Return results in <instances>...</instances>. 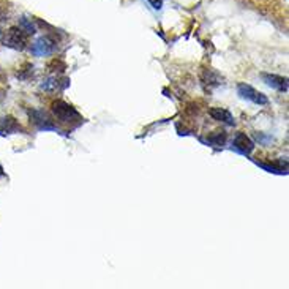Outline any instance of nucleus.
<instances>
[{
  "label": "nucleus",
  "instance_id": "7ed1b4c3",
  "mask_svg": "<svg viewBox=\"0 0 289 289\" xmlns=\"http://www.w3.org/2000/svg\"><path fill=\"white\" fill-rule=\"evenodd\" d=\"M57 49V43L54 38H51L49 35H43L37 38L32 46H30V53L35 57H46L51 56Z\"/></svg>",
  "mask_w": 289,
  "mask_h": 289
},
{
  "label": "nucleus",
  "instance_id": "0eeeda50",
  "mask_svg": "<svg viewBox=\"0 0 289 289\" xmlns=\"http://www.w3.org/2000/svg\"><path fill=\"white\" fill-rule=\"evenodd\" d=\"M68 84H70L68 79H60L59 76H49L41 82L40 87L41 90H46V92H57V90H64Z\"/></svg>",
  "mask_w": 289,
  "mask_h": 289
},
{
  "label": "nucleus",
  "instance_id": "2eb2a0df",
  "mask_svg": "<svg viewBox=\"0 0 289 289\" xmlns=\"http://www.w3.org/2000/svg\"><path fill=\"white\" fill-rule=\"evenodd\" d=\"M2 35H4V32H2V29H0V38H2Z\"/></svg>",
  "mask_w": 289,
  "mask_h": 289
},
{
  "label": "nucleus",
  "instance_id": "9b49d317",
  "mask_svg": "<svg viewBox=\"0 0 289 289\" xmlns=\"http://www.w3.org/2000/svg\"><path fill=\"white\" fill-rule=\"evenodd\" d=\"M204 142H207L209 146L223 147L224 142H226V133L224 131H215L213 135H210L207 139H204Z\"/></svg>",
  "mask_w": 289,
  "mask_h": 289
},
{
  "label": "nucleus",
  "instance_id": "6e6552de",
  "mask_svg": "<svg viewBox=\"0 0 289 289\" xmlns=\"http://www.w3.org/2000/svg\"><path fill=\"white\" fill-rule=\"evenodd\" d=\"M209 116L213 120L221 122V123H224V125H229V127H232L234 123H235L234 116L231 114L228 109H224V108H210L209 109Z\"/></svg>",
  "mask_w": 289,
  "mask_h": 289
},
{
  "label": "nucleus",
  "instance_id": "423d86ee",
  "mask_svg": "<svg viewBox=\"0 0 289 289\" xmlns=\"http://www.w3.org/2000/svg\"><path fill=\"white\" fill-rule=\"evenodd\" d=\"M232 146L235 150H239L240 153L243 155H250L253 150H254V142L245 135V133L239 131L237 135L234 136V141H232Z\"/></svg>",
  "mask_w": 289,
  "mask_h": 289
},
{
  "label": "nucleus",
  "instance_id": "20e7f679",
  "mask_svg": "<svg viewBox=\"0 0 289 289\" xmlns=\"http://www.w3.org/2000/svg\"><path fill=\"white\" fill-rule=\"evenodd\" d=\"M237 94L240 95V98L248 100V101L254 103V105H259V106H264V105L269 103V98H267L262 92L256 90L254 87H251L248 84H239V86H237Z\"/></svg>",
  "mask_w": 289,
  "mask_h": 289
},
{
  "label": "nucleus",
  "instance_id": "9d476101",
  "mask_svg": "<svg viewBox=\"0 0 289 289\" xmlns=\"http://www.w3.org/2000/svg\"><path fill=\"white\" fill-rule=\"evenodd\" d=\"M201 81H202L204 86H207L209 89H212V87L220 86L223 78L218 73H216V71H213V70H204L202 75H201Z\"/></svg>",
  "mask_w": 289,
  "mask_h": 289
},
{
  "label": "nucleus",
  "instance_id": "ddd939ff",
  "mask_svg": "<svg viewBox=\"0 0 289 289\" xmlns=\"http://www.w3.org/2000/svg\"><path fill=\"white\" fill-rule=\"evenodd\" d=\"M65 68H67L65 62H62L60 59H54V60L49 64V70H51V71H59V73H64Z\"/></svg>",
  "mask_w": 289,
  "mask_h": 289
},
{
  "label": "nucleus",
  "instance_id": "f03ea898",
  "mask_svg": "<svg viewBox=\"0 0 289 289\" xmlns=\"http://www.w3.org/2000/svg\"><path fill=\"white\" fill-rule=\"evenodd\" d=\"M2 43L7 48H12L16 51H23L29 45V34L23 30L19 26L10 27L7 32L2 35Z\"/></svg>",
  "mask_w": 289,
  "mask_h": 289
},
{
  "label": "nucleus",
  "instance_id": "1a4fd4ad",
  "mask_svg": "<svg viewBox=\"0 0 289 289\" xmlns=\"http://www.w3.org/2000/svg\"><path fill=\"white\" fill-rule=\"evenodd\" d=\"M262 79L265 81L267 86H270L280 92H287V79L283 76H276V75H262Z\"/></svg>",
  "mask_w": 289,
  "mask_h": 289
},
{
  "label": "nucleus",
  "instance_id": "f8f14e48",
  "mask_svg": "<svg viewBox=\"0 0 289 289\" xmlns=\"http://www.w3.org/2000/svg\"><path fill=\"white\" fill-rule=\"evenodd\" d=\"M19 27L23 29V30H26V32L29 34V35H34L35 32H37V29H35V26L30 23V21L27 19V18H23L19 21Z\"/></svg>",
  "mask_w": 289,
  "mask_h": 289
},
{
  "label": "nucleus",
  "instance_id": "4468645a",
  "mask_svg": "<svg viewBox=\"0 0 289 289\" xmlns=\"http://www.w3.org/2000/svg\"><path fill=\"white\" fill-rule=\"evenodd\" d=\"M147 2H149L155 10H161V7H163V0H147Z\"/></svg>",
  "mask_w": 289,
  "mask_h": 289
},
{
  "label": "nucleus",
  "instance_id": "f257e3e1",
  "mask_svg": "<svg viewBox=\"0 0 289 289\" xmlns=\"http://www.w3.org/2000/svg\"><path fill=\"white\" fill-rule=\"evenodd\" d=\"M51 111H53L54 117L60 123H68L70 125V123H79L82 120L79 112L64 100H56L53 105H51Z\"/></svg>",
  "mask_w": 289,
  "mask_h": 289
},
{
  "label": "nucleus",
  "instance_id": "39448f33",
  "mask_svg": "<svg viewBox=\"0 0 289 289\" xmlns=\"http://www.w3.org/2000/svg\"><path fill=\"white\" fill-rule=\"evenodd\" d=\"M30 120H32V123L38 130H45V131H56V130H59L57 125L54 123V120L51 119V116L46 114L43 109L30 111Z\"/></svg>",
  "mask_w": 289,
  "mask_h": 289
}]
</instances>
